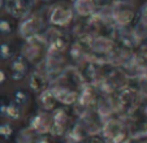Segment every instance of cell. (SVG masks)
I'll list each match as a JSON object with an SVG mask.
<instances>
[{
  "label": "cell",
  "mask_w": 147,
  "mask_h": 143,
  "mask_svg": "<svg viewBox=\"0 0 147 143\" xmlns=\"http://www.w3.org/2000/svg\"><path fill=\"white\" fill-rule=\"evenodd\" d=\"M12 31H13V28H12L11 22L7 18H1V17H0V34H3V35H11Z\"/></svg>",
  "instance_id": "44dd1931"
},
{
  "label": "cell",
  "mask_w": 147,
  "mask_h": 143,
  "mask_svg": "<svg viewBox=\"0 0 147 143\" xmlns=\"http://www.w3.org/2000/svg\"><path fill=\"white\" fill-rule=\"evenodd\" d=\"M31 8L24 0H5L4 9L8 14H11L13 18L24 20L31 14Z\"/></svg>",
  "instance_id": "52a82bcc"
},
{
  "label": "cell",
  "mask_w": 147,
  "mask_h": 143,
  "mask_svg": "<svg viewBox=\"0 0 147 143\" xmlns=\"http://www.w3.org/2000/svg\"><path fill=\"white\" fill-rule=\"evenodd\" d=\"M112 47H113V42L106 36H98L91 42V48L96 52H108L112 50Z\"/></svg>",
  "instance_id": "2e32d148"
},
{
  "label": "cell",
  "mask_w": 147,
  "mask_h": 143,
  "mask_svg": "<svg viewBox=\"0 0 147 143\" xmlns=\"http://www.w3.org/2000/svg\"><path fill=\"white\" fill-rule=\"evenodd\" d=\"M65 138H67L68 142H70V143H81V142L87 139L86 133H85L83 127H81L78 124L74 125V126H72L69 130H67Z\"/></svg>",
  "instance_id": "9a60e30c"
},
{
  "label": "cell",
  "mask_w": 147,
  "mask_h": 143,
  "mask_svg": "<svg viewBox=\"0 0 147 143\" xmlns=\"http://www.w3.org/2000/svg\"><path fill=\"white\" fill-rule=\"evenodd\" d=\"M69 121V116L64 108H57L51 116L50 134L53 137H63L67 133V124Z\"/></svg>",
  "instance_id": "277c9868"
},
{
  "label": "cell",
  "mask_w": 147,
  "mask_h": 143,
  "mask_svg": "<svg viewBox=\"0 0 147 143\" xmlns=\"http://www.w3.org/2000/svg\"><path fill=\"white\" fill-rule=\"evenodd\" d=\"M35 143H53V142H51L50 139H48L47 137H39V138H36V140H35Z\"/></svg>",
  "instance_id": "4316f807"
},
{
  "label": "cell",
  "mask_w": 147,
  "mask_h": 143,
  "mask_svg": "<svg viewBox=\"0 0 147 143\" xmlns=\"http://www.w3.org/2000/svg\"><path fill=\"white\" fill-rule=\"evenodd\" d=\"M29 65L30 61L22 55V53H17L13 56V59L9 63V76L11 80L13 81H21L26 77L29 72Z\"/></svg>",
  "instance_id": "5b68a950"
},
{
  "label": "cell",
  "mask_w": 147,
  "mask_h": 143,
  "mask_svg": "<svg viewBox=\"0 0 147 143\" xmlns=\"http://www.w3.org/2000/svg\"><path fill=\"white\" fill-rule=\"evenodd\" d=\"M120 1H122V3H130L131 4V1H133V0H120Z\"/></svg>",
  "instance_id": "f546056e"
},
{
  "label": "cell",
  "mask_w": 147,
  "mask_h": 143,
  "mask_svg": "<svg viewBox=\"0 0 147 143\" xmlns=\"http://www.w3.org/2000/svg\"><path fill=\"white\" fill-rule=\"evenodd\" d=\"M55 94L57 102H61L65 105H70L73 103H76L78 100V95L76 91L69 90V88L65 87H57V88H51Z\"/></svg>",
  "instance_id": "7c38bea8"
},
{
  "label": "cell",
  "mask_w": 147,
  "mask_h": 143,
  "mask_svg": "<svg viewBox=\"0 0 147 143\" xmlns=\"http://www.w3.org/2000/svg\"><path fill=\"white\" fill-rule=\"evenodd\" d=\"M14 56L13 53V48L8 42H1L0 43V60L1 61H7V60H12Z\"/></svg>",
  "instance_id": "ffe728a7"
},
{
  "label": "cell",
  "mask_w": 147,
  "mask_h": 143,
  "mask_svg": "<svg viewBox=\"0 0 147 143\" xmlns=\"http://www.w3.org/2000/svg\"><path fill=\"white\" fill-rule=\"evenodd\" d=\"M40 1H45V3H51L52 0H40Z\"/></svg>",
  "instance_id": "4dcf8cb0"
},
{
  "label": "cell",
  "mask_w": 147,
  "mask_h": 143,
  "mask_svg": "<svg viewBox=\"0 0 147 143\" xmlns=\"http://www.w3.org/2000/svg\"><path fill=\"white\" fill-rule=\"evenodd\" d=\"M7 81V74H5V72L3 70V69H0V86L4 85Z\"/></svg>",
  "instance_id": "484cf974"
},
{
  "label": "cell",
  "mask_w": 147,
  "mask_h": 143,
  "mask_svg": "<svg viewBox=\"0 0 147 143\" xmlns=\"http://www.w3.org/2000/svg\"><path fill=\"white\" fill-rule=\"evenodd\" d=\"M72 9L80 17H91L96 13V8L91 0H73Z\"/></svg>",
  "instance_id": "8fae6325"
},
{
  "label": "cell",
  "mask_w": 147,
  "mask_h": 143,
  "mask_svg": "<svg viewBox=\"0 0 147 143\" xmlns=\"http://www.w3.org/2000/svg\"><path fill=\"white\" fill-rule=\"evenodd\" d=\"M111 14L116 26L124 28L130 25L136 18V12L130 3H122L120 0L113 1L111 7Z\"/></svg>",
  "instance_id": "6da1fadb"
},
{
  "label": "cell",
  "mask_w": 147,
  "mask_h": 143,
  "mask_svg": "<svg viewBox=\"0 0 147 143\" xmlns=\"http://www.w3.org/2000/svg\"><path fill=\"white\" fill-rule=\"evenodd\" d=\"M80 53H82V48L80 47V44H78V43L73 44L72 48H70V55H72V57L78 59V57H80V56H78Z\"/></svg>",
  "instance_id": "d4e9b609"
},
{
  "label": "cell",
  "mask_w": 147,
  "mask_h": 143,
  "mask_svg": "<svg viewBox=\"0 0 147 143\" xmlns=\"http://www.w3.org/2000/svg\"><path fill=\"white\" fill-rule=\"evenodd\" d=\"M51 121L50 118L46 116V113L38 112L35 115H33L29 118L28 127L30 130H33L35 134H46L47 132H50Z\"/></svg>",
  "instance_id": "30bf717a"
},
{
  "label": "cell",
  "mask_w": 147,
  "mask_h": 143,
  "mask_svg": "<svg viewBox=\"0 0 147 143\" xmlns=\"http://www.w3.org/2000/svg\"><path fill=\"white\" fill-rule=\"evenodd\" d=\"M22 116V107L12 99H0V117L9 121H18Z\"/></svg>",
  "instance_id": "ba28073f"
},
{
  "label": "cell",
  "mask_w": 147,
  "mask_h": 143,
  "mask_svg": "<svg viewBox=\"0 0 147 143\" xmlns=\"http://www.w3.org/2000/svg\"><path fill=\"white\" fill-rule=\"evenodd\" d=\"M85 143H107V140L102 134H94V135L87 137Z\"/></svg>",
  "instance_id": "cb8c5ba5"
},
{
  "label": "cell",
  "mask_w": 147,
  "mask_h": 143,
  "mask_svg": "<svg viewBox=\"0 0 147 143\" xmlns=\"http://www.w3.org/2000/svg\"><path fill=\"white\" fill-rule=\"evenodd\" d=\"M25 3H28L30 7H34V0H24Z\"/></svg>",
  "instance_id": "83f0119b"
},
{
  "label": "cell",
  "mask_w": 147,
  "mask_h": 143,
  "mask_svg": "<svg viewBox=\"0 0 147 143\" xmlns=\"http://www.w3.org/2000/svg\"><path fill=\"white\" fill-rule=\"evenodd\" d=\"M102 135L106 138L107 143H122L125 140V132L119 121H107L103 126Z\"/></svg>",
  "instance_id": "8992f818"
},
{
  "label": "cell",
  "mask_w": 147,
  "mask_h": 143,
  "mask_svg": "<svg viewBox=\"0 0 147 143\" xmlns=\"http://www.w3.org/2000/svg\"><path fill=\"white\" fill-rule=\"evenodd\" d=\"M28 86L30 88L31 92H43L46 90V78L45 76H42L38 72H34L31 73L30 77H29L28 81Z\"/></svg>",
  "instance_id": "5bb4252c"
},
{
  "label": "cell",
  "mask_w": 147,
  "mask_h": 143,
  "mask_svg": "<svg viewBox=\"0 0 147 143\" xmlns=\"http://www.w3.org/2000/svg\"><path fill=\"white\" fill-rule=\"evenodd\" d=\"M12 100L14 103H17L18 105L24 107L30 100V94H29V91L24 90V88H16L13 91V95H12Z\"/></svg>",
  "instance_id": "ac0fdd59"
},
{
  "label": "cell",
  "mask_w": 147,
  "mask_h": 143,
  "mask_svg": "<svg viewBox=\"0 0 147 143\" xmlns=\"http://www.w3.org/2000/svg\"><path fill=\"white\" fill-rule=\"evenodd\" d=\"M96 9H106L113 4V0H91Z\"/></svg>",
  "instance_id": "7402d4cb"
},
{
  "label": "cell",
  "mask_w": 147,
  "mask_h": 143,
  "mask_svg": "<svg viewBox=\"0 0 147 143\" xmlns=\"http://www.w3.org/2000/svg\"><path fill=\"white\" fill-rule=\"evenodd\" d=\"M4 4H5V0H0V11L4 8Z\"/></svg>",
  "instance_id": "f1b7e54d"
},
{
  "label": "cell",
  "mask_w": 147,
  "mask_h": 143,
  "mask_svg": "<svg viewBox=\"0 0 147 143\" xmlns=\"http://www.w3.org/2000/svg\"><path fill=\"white\" fill-rule=\"evenodd\" d=\"M38 103L40 105V108L43 111H55L56 108V103H57V99H56L55 94L51 88H46L43 92L39 94L38 96Z\"/></svg>",
  "instance_id": "4fadbf2b"
},
{
  "label": "cell",
  "mask_w": 147,
  "mask_h": 143,
  "mask_svg": "<svg viewBox=\"0 0 147 143\" xmlns=\"http://www.w3.org/2000/svg\"><path fill=\"white\" fill-rule=\"evenodd\" d=\"M14 135V126L11 122H0V139L1 140H11V138Z\"/></svg>",
  "instance_id": "d6986e66"
},
{
  "label": "cell",
  "mask_w": 147,
  "mask_h": 143,
  "mask_svg": "<svg viewBox=\"0 0 147 143\" xmlns=\"http://www.w3.org/2000/svg\"><path fill=\"white\" fill-rule=\"evenodd\" d=\"M138 21H141L142 24L147 25V1L141 7V8H139V11H138Z\"/></svg>",
  "instance_id": "603a6c76"
},
{
  "label": "cell",
  "mask_w": 147,
  "mask_h": 143,
  "mask_svg": "<svg viewBox=\"0 0 147 143\" xmlns=\"http://www.w3.org/2000/svg\"><path fill=\"white\" fill-rule=\"evenodd\" d=\"M45 28V20L40 14H30L26 18L21 20L18 24V34L22 36L25 40L38 35L39 31Z\"/></svg>",
  "instance_id": "7a4b0ae2"
},
{
  "label": "cell",
  "mask_w": 147,
  "mask_h": 143,
  "mask_svg": "<svg viewBox=\"0 0 147 143\" xmlns=\"http://www.w3.org/2000/svg\"><path fill=\"white\" fill-rule=\"evenodd\" d=\"M73 16H74V12L70 7L63 5V4H56L48 12V21L53 26L65 28L72 22Z\"/></svg>",
  "instance_id": "3957f363"
},
{
  "label": "cell",
  "mask_w": 147,
  "mask_h": 143,
  "mask_svg": "<svg viewBox=\"0 0 147 143\" xmlns=\"http://www.w3.org/2000/svg\"><path fill=\"white\" fill-rule=\"evenodd\" d=\"M46 42H47L48 52L51 55H57V53L63 52L68 46V39L65 35L57 30H53V33L46 34Z\"/></svg>",
  "instance_id": "9c48e42d"
},
{
  "label": "cell",
  "mask_w": 147,
  "mask_h": 143,
  "mask_svg": "<svg viewBox=\"0 0 147 143\" xmlns=\"http://www.w3.org/2000/svg\"><path fill=\"white\" fill-rule=\"evenodd\" d=\"M36 140V134L30 130L28 126L20 129L16 133V137H14V143H35Z\"/></svg>",
  "instance_id": "e0dca14e"
}]
</instances>
